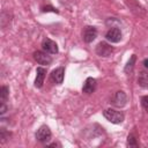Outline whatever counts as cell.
<instances>
[{
    "label": "cell",
    "instance_id": "cell-17",
    "mask_svg": "<svg viewBox=\"0 0 148 148\" xmlns=\"http://www.w3.org/2000/svg\"><path fill=\"white\" fill-rule=\"evenodd\" d=\"M143 65H145L146 68H148V59H145L143 60Z\"/></svg>",
    "mask_w": 148,
    "mask_h": 148
},
{
    "label": "cell",
    "instance_id": "cell-11",
    "mask_svg": "<svg viewBox=\"0 0 148 148\" xmlns=\"http://www.w3.org/2000/svg\"><path fill=\"white\" fill-rule=\"evenodd\" d=\"M96 88V80L94 77H88L84 83H83V87H82V90L83 92L86 94H91Z\"/></svg>",
    "mask_w": 148,
    "mask_h": 148
},
{
    "label": "cell",
    "instance_id": "cell-1",
    "mask_svg": "<svg viewBox=\"0 0 148 148\" xmlns=\"http://www.w3.org/2000/svg\"><path fill=\"white\" fill-rule=\"evenodd\" d=\"M103 116L112 124H120L124 120V114L113 109H106L103 111Z\"/></svg>",
    "mask_w": 148,
    "mask_h": 148
},
{
    "label": "cell",
    "instance_id": "cell-8",
    "mask_svg": "<svg viewBox=\"0 0 148 148\" xmlns=\"http://www.w3.org/2000/svg\"><path fill=\"white\" fill-rule=\"evenodd\" d=\"M42 46H43V50L47 53H52V54L58 53V45L56 44V42L51 40L50 38H45L43 40Z\"/></svg>",
    "mask_w": 148,
    "mask_h": 148
},
{
    "label": "cell",
    "instance_id": "cell-7",
    "mask_svg": "<svg viewBox=\"0 0 148 148\" xmlns=\"http://www.w3.org/2000/svg\"><path fill=\"white\" fill-rule=\"evenodd\" d=\"M105 38H106V40H109L111 43H118L121 39V32L118 28H112L106 32Z\"/></svg>",
    "mask_w": 148,
    "mask_h": 148
},
{
    "label": "cell",
    "instance_id": "cell-2",
    "mask_svg": "<svg viewBox=\"0 0 148 148\" xmlns=\"http://www.w3.org/2000/svg\"><path fill=\"white\" fill-rule=\"evenodd\" d=\"M112 52H113V47L105 42H101L96 46V53L99 57H110Z\"/></svg>",
    "mask_w": 148,
    "mask_h": 148
},
{
    "label": "cell",
    "instance_id": "cell-4",
    "mask_svg": "<svg viewBox=\"0 0 148 148\" xmlns=\"http://www.w3.org/2000/svg\"><path fill=\"white\" fill-rule=\"evenodd\" d=\"M34 59L39 64V65H50L52 62V58L43 51H36L34 53Z\"/></svg>",
    "mask_w": 148,
    "mask_h": 148
},
{
    "label": "cell",
    "instance_id": "cell-15",
    "mask_svg": "<svg viewBox=\"0 0 148 148\" xmlns=\"http://www.w3.org/2000/svg\"><path fill=\"white\" fill-rule=\"evenodd\" d=\"M141 105L143 106V109L148 110V95H146L141 98Z\"/></svg>",
    "mask_w": 148,
    "mask_h": 148
},
{
    "label": "cell",
    "instance_id": "cell-9",
    "mask_svg": "<svg viewBox=\"0 0 148 148\" xmlns=\"http://www.w3.org/2000/svg\"><path fill=\"white\" fill-rule=\"evenodd\" d=\"M46 75V69L43 67H38L36 71V80H35V87L36 88H42L44 83V79Z\"/></svg>",
    "mask_w": 148,
    "mask_h": 148
},
{
    "label": "cell",
    "instance_id": "cell-6",
    "mask_svg": "<svg viewBox=\"0 0 148 148\" xmlns=\"http://www.w3.org/2000/svg\"><path fill=\"white\" fill-rule=\"evenodd\" d=\"M127 97L124 91H117L112 97V104L117 108H123L126 104Z\"/></svg>",
    "mask_w": 148,
    "mask_h": 148
},
{
    "label": "cell",
    "instance_id": "cell-3",
    "mask_svg": "<svg viewBox=\"0 0 148 148\" xmlns=\"http://www.w3.org/2000/svg\"><path fill=\"white\" fill-rule=\"evenodd\" d=\"M36 139L40 142H49L51 140V131L47 126H42L36 133Z\"/></svg>",
    "mask_w": 148,
    "mask_h": 148
},
{
    "label": "cell",
    "instance_id": "cell-12",
    "mask_svg": "<svg viewBox=\"0 0 148 148\" xmlns=\"http://www.w3.org/2000/svg\"><path fill=\"white\" fill-rule=\"evenodd\" d=\"M138 81H139V84H140L141 87H148V73L141 72V73L139 74Z\"/></svg>",
    "mask_w": 148,
    "mask_h": 148
},
{
    "label": "cell",
    "instance_id": "cell-13",
    "mask_svg": "<svg viewBox=\"0 0 148 148\" xmlns=\"http://www.w3.org/2000/svg\"><path fill=\"white\" fill-rule=\"evenodd\" d=\"M8 92H9V89L8 87H1L0 89V103H6L7 101V97H8Z\"/></svg>",
    "mask_w": 148,
    "mask_h": 148
},
{
    "label": "cell",
    "instance_id": "cell-5",
    "mask_svg": "<svg viewBox=\"0 0 148 148\" xmlns=\"http://www.w3.org/2000/svg\"><path fill=\"white\" fill-rule=\"evenodd\" d=\"M83 40L86 43H91L96 37H97V30L94 27H86L82 34Z\"/></svg>",
    "mask_w": 148,
    "mask_h": 148
},
{
    "label": "cell",
    "instance_id": "cell-10",
    "mask_svg": "<svg viewBox=\"0 0 148 148\" xmlns=\"http://www.w3.org/2000/svg\"><path fill=\"white\" fill-rule=\"evenodd\" d=\"M64 75H65V68H64V67H58V68H56V69L52 72L51 79H52L56 83L60 84V83H62V81H64Z\"/></svg>",
    "mask_w": 148,
    "mask_h": 148
},
{
    "label": "cell",
    "instance_id": "cell-14",
    "mask_svg": "<svg viewBox=\"0 0 148 148\" xmlns=\"http://www.w3.org/2000/svg\"><path fill=\"white\" fill-rule=\"evenodd\" d=\"M134 62H135V56L133 54L132 57H131V59H130V61L127 62V65H126V67H125V72H132V69H133V67H134Z\"/></svg>",
    "mask_w": 148,
    "mask_h": 148
},
{
    "label": "cell",
    "instance_id": "cell-16",
    "mask_svg": "<svg viewBox=\"0 0 148 148\" xmlns=\"http://www.w3.org/2000/svg\"><path fill=\"white\" fill-rule=\"evenodd\" d=\"M127 143H128V146H138V143H136V140H135V138L133 136V135H128V141H127Z\"/></svg>",
    "mask_w": 148,
    "mask_h": 148
}]
</instances>
